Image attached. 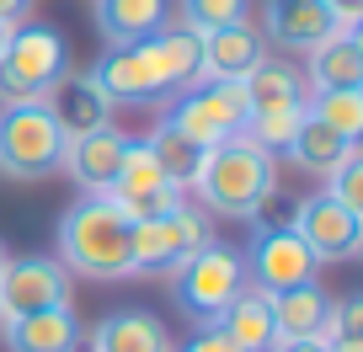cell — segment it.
<instances>
[{
    "instance_id": "obj_1",
    "label": "cell",
    "mask_w": 363,
    "mask_h": 352,
    "mask_svg": "<svg viewBox=\"0 0 363 352\" xmlns=\"http://www.w3.org/2000/svg\"><path fill=\"white\" fill-rule=\"evenodd\" d=\"M86 75L96 80V91H102L107 102H128V107L160 102L166 91L198 86V38L187 33V27L166 22L155 38H145V43L113 48V54L96 69H86Z\"/></svg>"
},
{
    "instance_id": "obj_2",
    "label": "cell",
    "mask_w": 363,
    "mask_h": 352,
    "mask_svg": "<svg viewBox=\"0 0 363 352\" xmlns=\"http://www.w3.org/2000/svg\"><path fill=\"white\" fill-rule=\"evenodd\" d=\"M203 214L214 219H235V225H257L262 208L278 193V155H267L262 144H251L246 134L225 139V144L203 149V166H198L193 187Z\"/></svg>"
},
{
    "instance_id": "obj_3",
    "label": "cell",
    "mask_w": 363,
    "mask_h": 352,
    "mask_svg": "<svg viewBox=\"0 0 363 352\" xmlns=\"http://www.w3.org/2000/svg\"><path fill=\"white\" fill-rule=\"evenodd\" d=\"M59 261L69 267V278H96V283L128 278V219L118 214L113 198L80 193L59 214Z\"/></svg>"
},
{
    "instance_id": "obj_4",
    "label": "cell",
    "mask_w": 363,
    "mask_h": 352,
    "mask_svg": "<svg viewBox=\"0 0 363 352\" xmlns=\"http://www.w3.org/2000/svg\"><path fill=\"white\" fill-rule=\"evenodd\" d=\"M65 128L48 102H6L0 107V176L43 182L65 166Z\"/></svg>"
},
{
    "instance_id": "obj_5",
    "label": "cell",
    "mask_w": 363,
    "mask_h": 352,
    "mask_svg": "<svg viewBox=\"0 0 363 352\" xmlns=\"http://www.w3.org/2000/svg\"><path fill=\"white\" fill-rule=\"evenodd\" d=\"M69 75V43L48 22L11 27V43L0 54V107L6 102H48L54 86Z\"/></svg>"
},
{
    "instance_id": "obj_6",
    "label": "cell",
    "mask_w": 363,
    "mask_h": 352,
    "mask_svg": "<svg viewBox=\"0 0 363 352\" xmlns=\"http://www.w3.org/2000/svg\"><path fill=\"white\" fill-rule=\"evenodd\" d=\"M208 240H214V229H208V214L193 203L171 208L166 219H145V225H128V278H171L182 267V261L193 256V251H203Z\"/></svg>"
},
{
    "instance_id": "obj_7",
    "label": "cell",
    "mask_w": 363,
    "mask_h": 352,
    "mask_svg": "<svg viewBox=\"0 0 363 352\" xmlns=\"http://www.w3.org/2000/svg\"><path fill=\"white\" fill-rule=\"evenodd\" d=\"M160 118H166L182 139H193L198 149H214V144H225V139H240V128H246V118H251V102H246V86H240V80H198V86H187V96H177Z\"/></svg>"
},
{
    "instance_id": "obj_8",
    "label": "cell",
    "mask_w": 363,
    "mask_h": 352,
    "mask_svg": "<svg viewBox=\"0 0 363 352\" xmlns=\"http://www.w3.org/2000/svg\"><path fill=\"white\" fill-rule=\"evenodd\" d=\"M240 288H246V261H240L235 246H219V240H208L203 251H193V256L171 273V294L187 310V320H198V326H214L219 310H225Z\"/></svg>"
},
{
    "instance_id": "obj_9",
    "label": "cell",
    "mask_w": 363,
    "mask_h": 352,
    "mask_svg": "<svg viewBox=\"0 0 363 352\" xmlns=\"http://www.w3.org/2000/svg\"><path fill=\"white\" fill-rule=\"evenodd\" d=\"M240 261H246V283L262 288V294H284V288H299V283L320 278V261L305 251V240L289 225H278V229L257 225V235L240 251Z\"/></svg>"
},
{
    "instance_id": "obj_10",
    "label": "cell",
    "mask_w": 363,
    "mask_h": 352,
    "mask_svg": "<svg viewBox=\"0 0 363 352\" xmlns=\"http://www.w3.org/2000/svg\"><path fill=\"white\" fill-rule=\"evenodd\" d=\"M289 229L305 240V251H310L315 261H352V256L363 251V214L342 208L326 187H315V193L299 198Z\"/></svg>"
},
{
    "instance_id": "obj_11",
    "label": "cell",
    "mask_w": 363,
    "mask_h": 352,
    "mask_svg": "<svg viewBox=\"0 0 363 352\" xmlns=\"http://www.w3.org/2000/svg\"><path fill=\"white\" fill-rule=\"evenodd\" d=\"M75 278L59 256H6L0 261V320L69 305Z\"/></svg>"
},
{
    "instance_id": "obj_12",
    "label": "cell",
    "mask_w": 363,
    "mask_h": 352,
    "mask_svg": "<svg viewBox=\"0 0 363 352\" xmlns=\"http://www.w3.org/2000/svg\"><path fill=\"white\" fill-rule=\"evenodd\" d=\"M107 198L118 203V214L128 219V225H145V219H166L171 208L187 203V193H182L177 182H166V171L155 166V155L145 149V139H134L123 155V171H118V182L107 187Z\"/></svg>"
},
{
    "instance_id": "obj_13",
    "label": "cell",
    "mask_w": 363,
    "mask_h": 352,
    "mask_svg": "<svg viewBox=\"0 0 363 352\" xmlns=\"http://www.w3.org/2000/svg\"><path fill=\"white\" fill-rule=\"evenodd\" d=\"M128 144H134V139H128L118 123H107V128H96V134L69 139L65 144V166L59 171H69V182H75L80 193H102L107 198V187H113L118 171H123Z\"/></svg>"
},
{
    "instance_id": "obj_14",
    "label": "cell",
    "mask_w": 363,
    "mask_h": 352,
    "mask_svg": "<svg viewBox=\"0 0 363 352\" xmlns=\"http://www.w3.org/2000/svg\"><path fill=\"white\" fill-rule=\"evenodd\" d=\"M262 59H267V38L251 22L198 38V80H246Z\"/></svg>"
},
{
    "instance_id": "obj_15",
    "label": "cell",
    "mask_w": 363,
    "mask_h": 352,
    "mask_svg": "<svg viewBox=\"0 0 363 352\" xmlns=\"http://www.w3.org/2000/svg\"><path fill=\"white\" fill-rule=\"evenodd\" d=\"M257 33L272 38L278 48H289V54H305V48H315L320 38L337 33V22H331L326 0H267Z\"/></svg>"
},
{
    "instance_id": "obj_16",
    "label": "cell",
    "mask_w": 363,
    "mask_h": 352,
    "mask_svg": "<svg viewBox=\"0 0 363 352\" xmlns=\"http://www.w3.org/2000/svg\"><path fill=\"white\" fill-rule=\"evenodd\" d=\"M358 86H363V38L358 33L337 27L315 48H305V91H358Z\"/></svg>"
},
{
    "instance_id": "obj_17",
    "label": "cell",
    "mask_w": 363,
    "mask_h": 352,
    "mask_svg": "<svg viewBox=\"0 0 363 352\" xmlns=\"http://www.w3.org/2000/svg\"><path fill=\"white\" fill-rule=\"evenodd\" d=\"M0 336H6L11 352H75L80 347V315H75V305L33 310V315L0 320Z\"/></svg>"
},
{
    "instance_id": "obj_18",
    "label": "cell",
    "mask_w": 363,
    "mask_h": 352,
    "mask_svg": "<svg viewBox=\"0 0 363 352\" xmlns=\"http://www.w3.org/2000/svg\"><path fill=\"white\" fill-rule=\"evenodd\" d=\"M272 305V341H305V336H326L331 326V294L315 283L284 288V294H267Z\"/></svg>"
},
{
    "instance_id": "obj_19",
    "label": "cell",
    "mask_w": 363,
    "mask_h": 352,
    "mask_svg": "<svg viewBox=\"0 0 363 352\" xmlns=\"http://www.w3.org/2000/svg\"><path fill=\"white\" fill-rule=\"evenodd\" d=\"M171 22V0H96V33L113 48H134Z\"/></svg>"
},
{
    "instance_id": "obj_20",
    "label": "cell",
    "mask_w": 363,
    "mask_h": 352,
    "mask_svg": "<svg viewBox=\"0 0 363 352\" xmlns=\"http://www.w3.org/2000/svg\"><path fill=\"white\" fill-rule=\"evenodd\" d=\"M171 331L150 310H118L91 326V352H171Z\"/></svg>"
},
{
    "instance_id": "obj_21",
    "label": "cell",
    "mask_w": 363,
    "mask_h": 352,
    "mask_svg": "<svg viewBox=\"0 0 363 352\" xmlns=\"http://www.w3.org/2000/svg\"><path fill=\"white\" fill-rule=\"evenodd\" d=\"M48 107H54L65 139L96 134V128L113 123V102L96 91V80H91V75H65V80L54 86V96H48Z\"/></svg>"
},
{
    "instance_id": "obj_22",
    "label": "cell",
    "mask_w": 363,
    "mask_h": 352,
    "mask_svg": "<svg viewBox=\"0 0 363 352\" xmlns=\"http://www.w3.org/2000/svg\"><path fill=\"white\" fill-rule=\"evenodd\" d=\"M214 326L225 331L240 352H267V347H272V305H267V294L246 283L225 310H219Z\"/></svg>"
},
{
    "instance_id": "obj_23",
    "label": "cell",
    "mask_w": 363,
    "mask_h": 352,
    "mask_svg": "<svg viewBox=\"0 0 363 352\" xmlns=\"http://www.w3.org/2000/svg\"><path fill=\"white\" fill-rule=\"evenodd\" d=\"M347 149H352V144L337 134V128L315 123V118L305 113V123H299V128H294V139L284 144V160H294L305 176H320V182H326L331 171L342 166V155H347Z\"/></svg>"
},
{
    "instance_id": "obj_24",
    "label": "cell",
    "mask_w": 363,
    "mask_h": 352,
    "mask_svg": "<svg viewBox=\"0 0 363 352\" xmlns=\"http://www.w3.org/2000/svg\"><path fill=\"white\" fill-rule=\"evenodd\" d=\"M240 86H246V102H251V113H272V107H299L305 102V75H299L294 64H284V59H262L257 69H251L246 80H240Z\"/></svg>"
},
{
    "instance_id": "obj_25",
    "label": "cell",
    "mask_w": 363,
    "mask_h": 352,
    "mask_svg": "<svg viewBox=\"0 0 363 352\" xmlns=\"http://www.w3.org/2000/svg\"><path fill=\"white\" fill-rule=\"evenodd\" d=\"M145 149L155 155V166L166 171V182H177L182 193L193 187V176H198V166H203V149L193 144V139H182L177 128L160 118L155 128H150V139H145Z\"/></svg>"
},
{
    "instance_id": "obj_26",
    "label": "cell",
    "mask_w": 363,
    "mask_h": 352,
    "mask_svg": "<svg viewBox=\"0 0 363 352\" xmlns=\"http://www.w3.org/2000/svg\"><path fill=\"white\" fill-rule=\"evenodd\" d=\"M305 113L315 118V123L337 128L347 144H358V139H363V86H358V91H310Z\"/></svg>"
},
{
    "instance_id": "obj_27",
    "label": "cell",
    "mask_w": 363,
    "mask_h": 352,
    "mask_svg": "<svg viewBox=\"0 0 363 352\" xmlns=\"http://www.w3.org/2000/svg\"><path fill=\"white\" fill-rule=\"evenodd\" d=\"M182 11L171 16L177 27H187L193 38L203 33H219V27H240L251 22V0H177Z\"/></svg>"
},
{
    "instance_id": "obj_28",
    "label": "cell",
    "mask_w": 363,
    "mask_h": 352,
    "mask_svg": "<svg viewBox=\"0 0 363 352\" xmlns=\"http://www.w3.org/2000/svg\"><path fill=\"white\" fill-rule=\"evenodd\" d=\"M299 123H305V102H299V107H272V113H251L240 134H246L251 144H262L267 155H284V144L294 139Z\"/></svg>"
},
{
    "instance_id": "obj_29",
    "label": "cell",
    "mask_w": 363,
    "mask_h": 352,
    "mask_svg": "<svg viewBox=\"0 0 363 352\" xmlns=\"http://www.w3.org/2000/svg\"><path fill=\"white\" fill-rule=\"evenodd\" d=\"M320 187H326V193L337 198L342 208H352V214H363V149L352 144L347 155H342V166L331 171V176H326V182H320Z\"/></svg>"
},
{
    "instance_id": "obj_30",
    "label": "cell",
    "mask_w": 363,
    "mask_h": 352,
    "mask_svg": "<svg viewBox=\"0 0 363 352\" xmlns=\"http://www.w3.org/2000/svg\"><path fill=\"white\" fill-rule=\"evenodd\" d=\"M337 336H363V294L331 299V326H326V341H337Z\"/></svg>"
},
{
    "instance_id": "obj_31",
    "label": "cell",
    "mask_w": 363,
    "mask_h": 352,
    "mask_svg": "<svg viewBox=\"0 0 363 352\" xmlns=\"http://www.w3.org/2000/svg\"><path fill=\"white\" fill-rule=\"evenodd\" d=\"M171 352H240V347H235V341H230L219 326H198L193 336L182 341V347H171Z\"/></svg>"
},
{
    "instance_id": "obj_32",
    "label": "cell",
    "mask_w": 363,
    "mask_h": 352,
    "mask_svg": "<svg viewBox=\"0 0 363 352\" xmlns=\"http://www.w3.org/2000/svg\"><path fill=\"white\" fill-rule=\"evenodd\" d=\"M326 11H331V22H337V27L358 33V22H363V0H326Z\"/></svg>"
},
{
    "instance_id": "obj_33",
    "label": "cell",
    "mask_w": 363,
    "mask_h": 352,
    "mask_svg": "<svg viewBox=\"0 0 363 352\" xmlns=\"http://www.w3.org/2000/svg\"><path fill=\"white\" fill-rule=\"evenodd\" d=\"M267 352H331L326 336H305V341H272Z\"/></svg>"
},
{
    "instance_id": "obj_34",
    "label": "cell",
    "mask_w": 363,
    "mask_h": 352,
    "mask_svg": "<svg viewBox=\"0 0 363 352\" xmlns=\"http://www.w3.org/2000/svg\"><path fill=\"white\" fill-rule=\"evenodd\" d=\"M27 11H33V0H0V22H11V27H22Z\"/></svg>"
},
{
    "instance_id": "obj_35",
    "label": "cell",
    "mask_w": 363,
    "mask_h": 352,
    "mask_svg": "<svg viewBox=\"0 0 363 352\" xmlns=\"http://www.w3.org/2000/svg\"><path fill=\"white\" fill-rule=\"evenodd\" d=\"M331 352H363V336H337V341H326Z\"/></svg>"
},
{
    "instance_id": "obj_36",
    "label": "cell",
    "mask_w": 363,
    "mask_h": 352,
    "mask_svg": "<svg viewBox=\"0 0 363 352\" xmlns=\"http://www.w3.org/2000/svg\"><path fill=\"white\" fill-rule=\"evenodd\" d=\"M6 43H11V22H0V54H6Z\"/></svg>"
},
{
    "instance_id": "obj_37",
    "label": "cell",
    "mask_w": 363,
    "mask_h": 352,
    "mask_svg": "<svg viewBox=\"0 0 363 352\" xmlns=\"http://www.w3.org/2000/svg\"><path fill=\"white\" fill-rule=\"evenodd\" d=\"M0 261H6V246H0Z\"/></svg>"
}]
</instances>
